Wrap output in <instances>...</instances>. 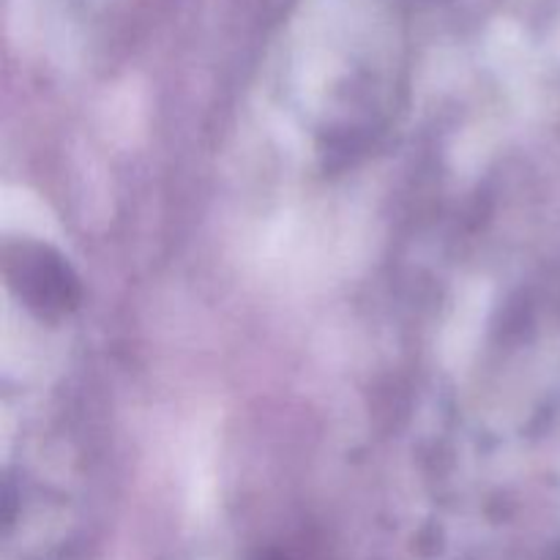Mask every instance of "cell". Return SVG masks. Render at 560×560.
<instances>
[{"instance_id": "cell-1", "label": "cell", "mask_w": 560, "mask_h": 560, "mask_svg": "<svg viewBox=\"0 0 560 560\" xmlns=\"http://www.w3.org/2000/svg\"><path fill=\"white\" fill-rule=\"evenodd\" d=\"M14 288L42 312H66L80 299L77 277L66 266L63 257L49 249H36V255L20 262V273H11Z\"/></svg>"}]
</instances>
